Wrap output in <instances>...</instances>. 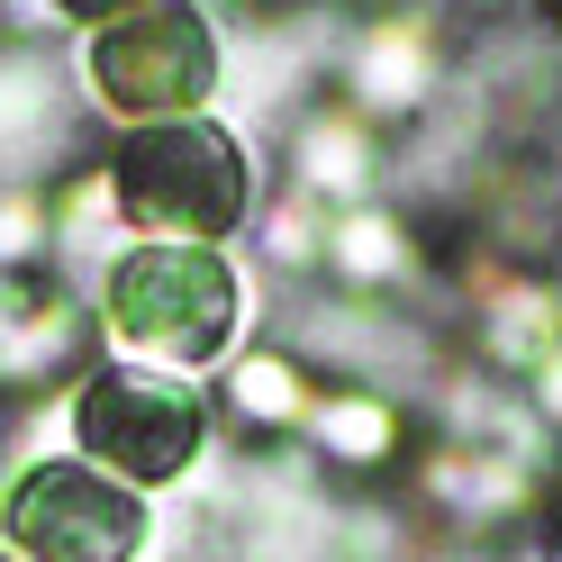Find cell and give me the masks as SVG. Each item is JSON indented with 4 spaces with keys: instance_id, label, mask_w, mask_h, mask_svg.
Here are the masks:
<instances>
[{
    "instance_id": "7",
    "label": "cell",
    "mask_w": 562,
    "mask_h": 562,
    "mask_svg": "<svg viewBox=\"0 0 562 562\" xmlns=\"http://www.w3.org/2000/svg\"><path fill=\"white\" fill-rule=\"evenodd\" d=\"M82 345V308L46 281H0V381H46Z\"/></svg>"
},
{
    "instance_id": "15",
    "label": "cell",
    "mask_w": 562,
    "mask_h": 562,
    "mask_svg": "<svg viewBox=\"0 0 562 562\" xmlns=\"http://www.w3.org/2000/svg\"><path fill=\"white\" fill-rule=\"evenodd\" d=\"M263 245H272V263H318V255H327L318 200H308V191H291V200H281L272 218H263Z\"/></svg>"
},
{
    "instance_id": "19",
    "label": "cell",
    "mask_w": 562,
    "mask_h": 562,
    "mask_svg": "<svg viewBox=\"0 0 562 562\" xmlns=\"http://www.w3.org/2000/svg\"><path fill=\"white\" fill-rule=\"evenodd\" d=\"M391 10H408V0H391Z\"/></svg>"
},
{
    "instance_id": "2",
    "label": "cell",
    "mask_w": 562,
    "mask_h": 562,
    "mask_svg": "<svg viewBox=\"0 0 562 562\" xmlns=\"http://www.w3.org/2000/svg\"><path fill=\"white\" fill-rule=\"evenodd\" d=\"M100 182H110L127 236H164V245H227L255 218V164L218 119L127 127L119 155L100 164Z\"/></svg>"
},
{
    "instance_id": "16",
    "label": "cell",
    "mask_w": 562,
    "mask_h": 562,
    "mask_svg": "<svg viewBox=\"0 0 562 562\" xmlns=\"http://www.w3.org/2000/svg\"><path fill=\"white\" fill-rule=\"evenodd\" d=\"M526 381H536V408L553 417V427H562V355H544L536 372H526Z\"/></svg>"
},
{
    "instance_id": "4",
    "label": "cell",
    "mask_w": 562,
    "mask_h": 562,
    "mask_svg": "<svg viewBox=\"0 0 562 562\" xmlns=\"http://www.w3.org/2000/svg\"><path fill=\"white\" fill-rule=\"evenodd\" d=\"M209 445V400L191 391V372L155 363H100L74 391V453L100 463L127 490H164L200 463Z\"/></svg>"
},
{
    "instance_id": "18",
    "label": "cell",
    "mask_w": 562,
    "mask_h": 562,
    "mask_svg": "<svg viewBox=\"0 0 562 562\" xmlns=\"http://www.w3.org/2000/svg\"><path fill=\"white\" fill-rule=\"evenodd\" d=\"M0 562H19V553H10V544H0Z\"/></svg>"
},
{
    "instance_id": "10",
    "label": "cell",
    "mask_w": 562,
    "mask_h": 562,
    "mask_svg": "<svg viewBox=\"0 0 562 562\" xmlns=\"http://www.w3.org/2000/svg\"><path fill=\"white\" fill-rule=\"evenodd\" d=\"M300 436L327 453V463H391V453L408 445L400 427V408L381 400V391H327V400H308L300 417Z\"/></svg>"
},
{
    "instance_id": "6",
    "label": "cell",
    "mask_w": 562,
    "mask_h": 562,
    "mask_svg": "<svg viewBox=\"0 0 562 562\" xmlns=\"http://www.w3.org/2000/svg\"><path fill=\"white\" fill-rule=\"evenodd\" d=\"M436 37L417 27L408 10L400 19H372L355 46H345V110L355 119H417L436 100Z\"/></svg>"
},
{
    "instance_id": "8",
    "label": "cell",
    "mask_w": 562,
    "mask_h": 562,
    "mask_svg": "<svg viewBox=\"0 0 562 562\" xmlns=\"http://www.w3.org/2000/svg\"><path fill=\"white\" fill-rule=\"evenodd\" d=\"M327 263L355 281V291H400V281H417V236L400 227V209H336V227H327Z\"/></svg>"
},
{
    "instance_id": "11",
    "label": "cell",
    "mask_w": 562,
    "mask_h": 562,
    "mask_svg": "<svg viewBox=\"0 0 562 562\" xmlns=\"http://www.w3.org/2000/svg\"><path fill=\"white\" fill-rule=\"evenodd\" d=\"M481 345L499 372H536L544 355H562V300L536 291V281H508V291H490L481 308Z\"/></svg>"
},
{
    "instance_id": "3",
    "label": "cell",
    "mask_w": 562,
    "mask_h": 562,
    "mask_svg": "<svg viewBox=\"0 0 562 562\" xmlns=\"http://www.w3.org/2000/svg\"><path fill=\"white\" fill-rule=\"evenodd\" d=\"M218 27L191 0H136V10L100 19L82 46V82L119 127H155V119H200L218 100Z\"/></svg>"
},
{
    "instance_id": "9",
    "label": "cell",
    "mask_w": 562,
    "mask_h": 562,
    "mask_svg": "<svg viewBox=\"0 0 562 562\" xmlns=\"http://www.w3.org/2000/svg\"><path fill=\"white\" fill-rule=\"evenodd\" d=\"M291 164H300V191H308V200L355 209V200L372 191V119H355V110H318V119L300 127Z\"/></svg>"
},
{
    "instance_id": "12",
    "label": "cell",
    "mask_w": 562,
    "mask_h": 562,
    "mask_svg": "<svg viewBox=\"0 0 562 562\" xmlns=\"http://www.w3.org/2000/svg\"><path fill=\"white\" fill-rule=\"evenodd\" d=\"M218 400H227V417H245V427H300L318 391H308V372H300L291 345H272V355H236L227 363Z\"/></svg>"
},
{
    "instance_id": "5",
    "label": "cell",
    "mask_w": 562,
    "mask_h": 562,
    "mask_svg": "<svg viewBox=\"0 0 562 562\" xmlns=\"http://www.w3.org/2000/svg\"><path fill=\"white\" fill-rule=\"evenodd\" d=\"M155 536L146 490L110 481L82 453H46L0 490V544L19 562H136Z\"/></svg>"
},
{
    "instance_id": "14",
    "label": "cell",
    "mask_w": 562,
    "mask_h": 562,
    "mask_svg": "<svg viewBox=\"0 0 562 562\" xmlns=\"http://www.w3.org/2000/svg\"><path fill=\"white\" fill-rule=\"evenodd\" d=\"M46 236H55V218L27 191H0V281H19L27 263L46 255Z\"/></svg>"
},
{
    "instance_id": "1",
    "label": "cell",
    "mask_w": 562,
    "mask_h": 562,
    "mask_svg": "<svg viewBox=\"0 0 562 562\" xmlns=\"http://www.w3.org/2000/svg\"><path fill=\"white\" fill-rule=\"evenodd\" d=\"M236 318H245V281L227 263V245L136 236L127 255L100 272V336H110L119 363L209 372L236 345Z\"/></svg>"
},
{
    "instance_id": "17",
    "label": "cell",
    "mask_w": 562,
    "mask_h": 562,
    "mask_svg": "<svg viewBox=\"0 0 562 562\" xmlns=\"http://www.w3.org/2000/svg\"><path fill=\"white\" fill-rule=\"evenodd\" d=\"M55 19H82V27H100V19H119V10H136V0H46Z\"/></svg>"
},
{
    "instance_id": "13",
    "label": "cell",
    "mask_w": 562,
    "mask_h": 562,
    "mask_svg": "<svg viewBox=\"0 0 562 562\" xmlns=\"http://www.w3.org/2000/svg\"><path fill=\"white\" fill-rule=\"evenodd\" d=\"M427 490H436L445 508H463V517H499V508L526 499V472L508 463V453H436Z\"/></svg>"
}]
</instances>
